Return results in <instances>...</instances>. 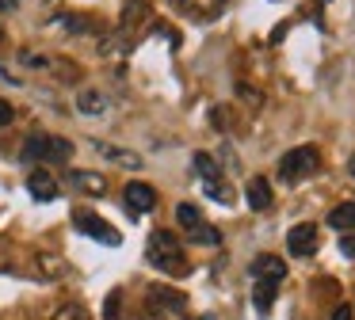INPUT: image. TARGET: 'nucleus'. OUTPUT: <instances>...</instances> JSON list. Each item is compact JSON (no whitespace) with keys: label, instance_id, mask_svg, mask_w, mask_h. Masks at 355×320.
Listing matches in <instances>:
<instances>
[{"label":"nucleus","instance_id":"obj_1","mask_svg":"<svg viewBox=\"0 0 355 320\" xmlns=\"http://www.w3.org/2000/svg\"><path fill=\"white\" fill-rule=\"evenodd\" d=\"M146 259L157 267V271L176 274V278L191 271V263H187L184 248H180V236L168 233V229H157V233H149V240H146Z\"/></svg>","mask_w":355,"mask_h":320},{"label":"nucleus","instance_id":"obj_2","mask_svg":"<svg viewBox=\"0 0 355 320\" xmlns=\"http://www.w3.org/2000/svg\"><path fill=\"white\" fill-rule=\"evenodd\" d=\"M146 312H149V320H187V297L168 286H149Z\"/></svg>","mask_w":355,"mask_h":320},{"label":"nucleus","instance_id":"obj_3","mask_svg":"<svg viewBox=\"0 0 355 320\" xmlns=\"http://www.w3.org/2000/svg\"><path fill=\"white\" fill-rule=\"evenodd\" d=\"M317 168H321V152H317L313 145H298V149L283 152V160H279V175H283L286 183L306 179V175H313Z\"/></svg>","mask_w":355,"mask_h":320},{"label":"nucleus","instance_id":"obj_4","mask_svg":"<svg viewBox=\"0 0 355 320\" xmlns=\"http://www.w3.org/2000/svg\"><path fill=\"white\" fill-rule=\"evenodd\" d=\"M73 225H77L85 236H92V240L107 244V248H115V244H123V236H119L115 229L107 225V221H103V217H96V213H88V210H73Z\"/></svg>","mask_w":355,"mask_h":320},{"label":"nucleus","instance_id":"obj_5","mask_svg":"<svg viewBox=\"0 0 355 320\" xmlns=\"http://www.w3.org/2000/svg\"><path fill=\"white\" fill-rule=\"evenodd\" d=\"M123 198H126V210H130V213H149L157 206V190L149 187V183H141V179L126 183Z\"/></svg>","mask_w":355,"mask_h":320},{"label":"nucleus","instance_id":"obj_6","mask_svg":"<svg viewBox=\"0 0 355 320\" xmlns=\"http://www.w3.org/2000/svg\"><path fill=\"white\" fill-rule=\"evenodd\" d=\"M286 251H291V256H313L317 251V225H309V221L294 225L291 233H286Z\"/></svg>","mask_w":355,"mask_h":320},{"label":"nucleus","instance_id":"obj_7","mask_svg":"<svg viewBox=\"0 0 355 320\" xmlns=\"http://www.w3.org/2000/svg\"><path fill=\"white\" fill-rule=\"evenodd\" d=\"M252 278L256 282H271V286H279V282L286 278V263L279 256H271V251H263V256L252 259Z\"/></svg>","mask_w":355,"mask_h":320},{"label":"nucleus","instance_id":"obj_8","mask_svg":"<svg viewBox=\"0 0 355 320\" xmlns=\"http://www.w3.org/2000/svg\"><path fill=\"white\" fill-rule=\"evenodd\" d=\"M27 190H31L39 202H54L58 198V179L46 172V168H31V172H27Z\"/></svg>","mask_w":355,"mask_h":320},{"label":"nucleus","instance_id":"obj_9","mask_svg":"<svg viewBox=\"0 0 355 320\" xmlns=\"http://www.w3.org/2000/svg\"><path fill=\"white\" fill-rule=\"evenodd\" d=\"M69 183H73L77 190H85V195H92V198L107 195V175H100V172H80V168H73V172H69Z\"/></svg>","mask_w":355,"mask_h":320},{"label":"nucleus","instance_id":"obj_10","mask_svg":"<svg viewBox=\"0 0 355 320\" xmlns=\"http://www.w3.org/2000/svg\"><path fill=\"white\" fill-rule=\"evenodd\" d=\"M96 152H100L103 160H111V164H123V168H141V157L130 149H123V145H111V141H92Z\"/></svg>","mask_w":355,"mask_h":320},{"label":"nucleus","instance_id":"obj_11","mask_svg":"<svg viewBox=\"0 0 355 320\" xmlns=\"http://www.w3.org/2000/svg\"><path fill=\"white\" fill-rule=\"evenodd\" d=\"M245 198H248L252 210H271V183L263 179V175H252L248 187H245Z\"/></svg>","mask_w":355,"mask_h":320},{"label":"nucleus","instance_id":"obj_12","mask_svg":"<svg viewBox=\"0 0 355 320\" xmlns=\"http://www.w3.org/2000/svg\"><path fill=\"white\" fill-rule=\"evenodd\" d=\"M146 15H149V4H146V0H126V8H123V19H119V30H123V35H130V30H138L141 23H146Z\"/></svg>","mask_w":355,"mask_h":320},{"label":"nucleus","instance_id":"obj_13","mask_svg":"<svg viewBox=\"0 0 355 320\" xmlns=\"http://www.w3.org/2000/svg\"><path fill=\"white\" fill-rule=\"evenodd\" d=\"M77 111L80 114H103L107 111V96L103 91H96V88H80V96H77Z\"/></svg>","mask_w":355,"mask_h":320},{"label":"nucleus","instance_id":"obj_14","mask_svg":"<svg viewBox=\"0 0 355 320\" xmlns=\"http://www.w3.org/2000/svg\"><path fill=\"white\" fill-rule=\"evenodd\" d=\"M329 229H340V233H352L355 229V202H340L329 210Z\"/></svg>","mask_w":355,"mask_h":320},{"label":"nucleus","instance_id":"obj_15","mask_svg":"<svg viewBox=\"0 0 355 320\" xmlns=\"http://www.w3.org/2000/svg\"><path fill=\"white\" fill-rule=\"evenodd\" d=\"M35 274H39V278H62L65 263L54 256V251H39V256H35Z\"/></svg>","mask_w":355,"mask_h":320},{"label":"nucleus","instance_id":"obj_16","mask_svg":"<svg viewBox=\"0 0 355 320\" xmlns=\"http://www.w3.org/2000/svg\"><path fill=\"white\" fill-rule=\"evenodd\" d=\"M46 145H50V134H31L24 141V164H42L46 160Z\"/></svg>","mask_w":355,"mask_h":320},{"label":"nucleus","instance_id":"obj_17","mask_svg":"<svg viewBox=\"0 0 355 320\" xmlns=\"http://www.w3.org/2000/svg\"><path fill=\"white\" fill-rule=\"evenodd\" d=\"M176 221H180V229H184V233H195V229L202 225V213H199V206H191V202H180V206H176Z\"/></svg>","mask_w":355,"mask_h":320},{"label":"nucleus","instance_id":"obj_18","mask_svg":"<svg viewBox=\"0 0 355 320\" xmlns=\"http://www.w3.org/2000/svg\"><path fill=\"white\" fill-rule=\"evenodd\" d=\"M195 172H199V179H202V183L222 179V168H218V160L210 157V152H195Z\"/></svg>","mask_w":355,"mask_h":320},{"label":"nucleus","instance_id":"obj_19","mask_svg":"<svg viewBox=\"0 0 355 320\" xmlns=\"http://www.w3.org/2000/svg\"><path fill=\"white\" fill-rule=\"evenodd\" d=\"M69 157H73V141H65V137H50V145H46V160H54V164L62 160V164H65Z\"/></svg>","mask_w":355,"mask_h":320},{"label":"nucleus","instance_id":"obj_20","mask_svg":"<svg viewBox=\"0 0 355 320\" xmlns=\"http://www.w3.org/2000/svg\"><path fill=\"white\" fill-rule=\"evenodd\" d=\"M50 320H92V317H88V309H85V305L69 301V305H58V309H54V317H50Z\"/></svg>","mask_w":355,"mask_h":320},{"label":"nucleus","instance_id":"obj_21","mask_svg":"<svg viewBox=\"0 0 355 320\" xmlns=\"http://www.w3.org/2000/svg\"><path fill=\"white\" fill-rule=\"evenodd\" d=\"M256 309L260 312H268L271 305H275V286H271V282H256Z\"/></svg>","mask_w":355,"mask_h":320},{"label":"nucleus","instance_id":"obj_22","mask_svg":"<svg viewBox=\"0 0 355 320\" xmlns=\"http://www.w3.org/2000/svg\"><path fill=\"white\" fill-rule=\"evenodd\" d=\"M187 236H191L195 244H210V248H214V244H222V233H218L214 225H207V221H202V225L195 229V233H187Z\"/></svg>","mask_w":355,"mask_h":320},{"label":"nucleus","instance_id":"obj_23","mask_svg":"<svg viewBox=\"0 0 355 320\" xmlns=\"http://www.w3.org/2000/svg\"><path fill=\"white\" fill-rule=\"evenodd\" d=\"M202 187H207V195L218 198V202H230V198H233V190H230V183H225V179H210V183H202Z\"/></svg>","mask_w":355,"mask_h":320},{"label":"nucleus","instance_id":"obj_24","mask_svg":"<svg viewBox=\"0 0 355 320\" xmlns=\"http://www.w3.org/2000/svg\"><path fill=\"white\" fill-rule=\"evenodd\" d=\"M119 312H123V294H119V290H111L107 301H103V320H119Z\"/></svg>","mask_w":355,"mask_h":320},{"label":"nucleus","instance_id":"obj_25","mask_svg":"<svg viewBox=\"0 0 355 320\" xmlns=\"http://www.w3.org/2000/svg\"><path fill=\"white\" fill-rule=\"evenodd\" d=\"M65 27H69L73 35H85V30H92L96 23L88 19V15H77V12H69V15H65Z\"/></svg>","mask_w":355,"mask_h":320},{"label":"nucleus","instance_id":"obj_26","mask_svg":"<svg viewBox=\"0 0 355 320\" xmlns=\"http://www.w3.org/2000/svg\"><path fill=\"white\" fill-rule=\"evenodd\" d=\"M340 251H344L347 259H355V233H344V236H340Z\"/></svg>","mask_w":355,"mask_h":320},{"label":"nucleus","instance_id":"obj_27","mask_svg":"<svg viewBox=\"0 0 355 320\" xmlns=\"http://www.w3.org/2000/svg\"><path fill=\"white\" fill-rule=\"evenodd\" d=\"M12 118H16L12 103H8V99H0V126H12Z\"/></svg>","mask_w":355,"mask_h":320},{"label":"nucleus","instance_id":"obj_28","mask_svg":"<svg viewBox=\"0 0 355 320\" xmlns=\"http://www.w3.org/2000/svg\"><path fill=\"white\" fill-rule=\"evenodd\" d=\"M329 320H355V309H352V305H336Z\"/></svg>","mask_w":355,"mask_h":320},{"label":"nucleus","instance_id":"obj_29","mask_svg":"<svg viewBox=\"0 0 355 320\" xmlns=\"http://www.w3.org/2000/svg\"><path fill=\"white\" fill-rule=\"evenodd\" d=\"M16 4H19V0H0V12H12Z\"/></svg>","mask_w":355,"mask_h":320},{"label":"nucleus","instance_id":"obj_30","mask_svg":"<svg viewBox=\"0 0 355 320\" xmlns=\"http://www.w3.org/2000/svg\"><path fill=\"white\" fill-rule=\"evenodd\" d=\"M0 35H4V27H0Z\"/></svg>","mask_w":355,"mask_h":320}]
</instances>
